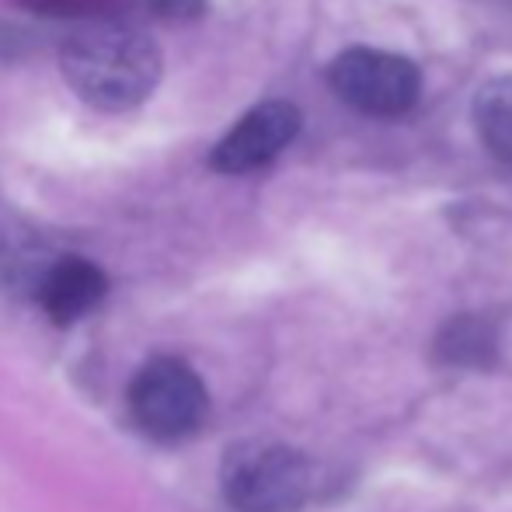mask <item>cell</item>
Segmentation results:
<instances>
[{"instance_id": "cell-1", "label": "cell", "mask_w": 512, "mask_h": 512, "mask_svg": "<svg viewBox=\"0 0 512 512\" xmlns=\"http://www.w3.org/2000/svg\"><path fill=\"white\" fill-rule=\"evenodd\" d=\"M67 84L102 112L143 105L161 84V49L143 28L119 18H88L60 49Z\"/></svg>"}, {"instance_id": "cell-2", "label": "cell", "mask_w": 512, "mask_h": 512, "mask_svg": "<svg viewBox=\"0 0 512 512\" xmlns=\"http://www.w3.org/2000/svg\"><path fill=\"white\" fill-rule=\"evenodd\" d=\"M220 485L237 512H297L314 495V464L297 446L251 439L227 450Z\"/></svg>"}, {"instance_id": "cell-3", "label": "cell", "mask_w": 512, "mask_h": 512, "mask_svg": "<svg viewBox=\"0 0 512 512\" xmlns=\"http://www.w3.org/2000/svg\"><path fill=\"white\" fill-rule=\"evenodd\" d=\"M328 84L342 105L370 119H398L418 105L422 74L411 60L387 49L352 46L328 67Z\"/></svg>"}, {"instance_id": "cell-4", "label": "cell", "mask_w": 512, "mask_h": 512, "mask_svg": "<svg viewBox=\"0 0 512 512\" xmlns=\"http://www.w3.org/2000/svg\"><path fill=\"white\" fill-rule=\"evenodd\" d=\"M129 408L147 436L185 439L203 425L209 394L199 373L182 359H150L129 384Z\"/></svg>"}, {"instance_id": "cell-5", "label": "cell", "mask_w": 512, "mask_h": 512, "mask_svg": "<svg viewBox=\"0 0 512 512\" xmlns=\"http://www.w3.org/2000/svg\"><path fill=\"white\" fill-rule=\"evenodd\" d=\"M297 133V105L279 102V98L276 102H262L227 129V136L209 154V164L216 171H223V175H248V171H258L276 161Z\"/></svg>"}, {"instance_id": "cell-6", "label": "cell", "mask_w": 512, "mask_h": 512, "mask_svg": "<svg viewBox=\"0 0 512 512\" xmlns=\"http://www.w3.org/2000/svg\"><path fill=\"white\" fill-rule=\"evenodd\" d=\"M105 290H108V279L95 262L77 255H63L39 279L35 297H39L42 310L56 324H74L102 304Z\"/></svg>"}, {"instance_id": "cell-7", "label": "cell", "mask_w": 512, "mask_h": 512, "mask_svg": "<svg viewBox=\"0 0 512 512\" xmlns=\"http://www.w3.org/2000/svg\"><path fill=\"white\" fill-rule=\"evenodd\" d=\"M474 129H478L488 154L512 168V74H499L478 88Z\"/></svg>"}, {"instance_id": "cell-8", "label": "cell", "mask_w": 512, "mask_h": 512, "mask_svg": "<svg viewBox=\"0 0 512 512\" xmlns=\"http://www.w3.org/2000/svg\"><path fill=\"white\" fill-rule=\"evenodd\" d=\"M436 349L446 363H485L495 352V335L478 317H457V321L446 324Z\"/></svg>"}, {"instance_id": "cell-9", "label": "cell", "mask_w": 512, "mask_h": 512, "mask_svg": "<svg viewBox=\"0 0 512 512\" xmlns=\"http://www.w3.org/2000/svg\"><path fill=\"white\" fill-rule=\"evenodd\" d=\"M147 4L164 18H196V14H203L206 0H147Z\"/></svg>"}]
</instances>
